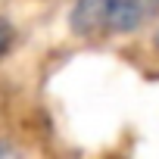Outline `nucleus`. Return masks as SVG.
Wrapping results in <instances>:
<instances>
[{
  "mask_svg": "<svg viewBox=\"0 0 159 159\" xmlns=\"http://www.w3.org/2000/svg\"><path fill=\"white\" fill-rule=\"evenodd\" d=\"M156 44H159V34H156Z\"/></svg>",
  "mask_w": 159,
  "mask_h": 159,
  "instance_id": "obj_3",
  "label": "nucleus"
},
{
  "mask_svg": "<svg viewBox=\"0 0 159 159\" xmlns=\"http://www.w3.org/2000/svg\"><path fill=\"white\" fill-rule=\"evenodd\" d=\"M150 0H75L72 31L75 34H128L147 19Z\"/></svg>",
  "mask_w": 159,
  "mask_h": 159,
  "instance_id": "obj_1",
  "label": "nucleus"
},
{
  "mask_svg": "<svg viewBox=\"0 0 159 159\" xmlns=\"http://www.w3.org/2000/svg\"><path fill=\"white\" fill-rule=\"evenodd\" d=\"M13 44H16V28H13L10 19L0 16V59H3V56L13 50Z\"/></svg>",
  "mask_w": 159,
  "mask_h": 159,
  "instance_id": "obj_2",
  "label": "nucleus"
}]
</instances>
